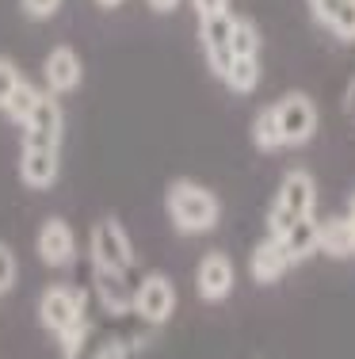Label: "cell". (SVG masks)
<instances>
[{
  "label": "cell",
  "mask_w": 355,
  "mask_h": 359,
  "mask_svg": "<svg viewBox=\"0 0 355 359\" xmlns=\"http://www.w3.org/2000/svg\"><path fill=\"white\" fill-rule=\"evenodd\" d=\"M275 118H279V134H283V145H306L317 134V104L306 92H286V96L275 100Z\"/></svg>",
  "instance_id": "obj_5"
},
{
  "label": "cell",
  "mask_w": 355,
  "mask_h": 359,
  "mask_svg": "<svg viewBox=\"0 0 355 359\" xmlns=\"http://www.w3.org/2000/svg\"><path fill=\"white\" fill-rule=\"evenodd\" d=\"M191 8H195L199 20H207V15H222V12H230V0H191Z\"/></svg>",
  "instance_id": "obj_25"
},
{
  "label": "cell",
  "mask_w": 355,
  "mask_h": 359,
  "mask_svg": "<svg viewBox=\"0 0 355 359\" xmlns=\"http://www.w3.org/2000/svg\"><path fill=\"white\" fill-rule=\"evenodd\" d=\"M149 8H153V12H160V15H168V12H176V8H180V0H146Z\"/></svg>",
  "instance_id": "obj_28"
},
{
  "label": "cell",
  "mask_w": 355,
  "mask_h": 359,
  "mask_svg": "<svg viewBox=\"0 0 355 359\" xmlns=\"http://www.w3.org/2000/svg\"><path fill=\"white\" fill-rule=\"evenodd\" d=\"M252 145H256L260 153H275L283 149V134H279V118H275V107H260L256 118H252Z\"/></svg>",
  "instance_id": "obj_17"
},
{
  "label": "cell",
  "mask_w": 355,
  "mask_h": 359,
  "mask_svg": "<svg viewBox=\"0 0 355 359\" xmlns=\"http://www.w3.org/2000/svg\"><path fill=\"white\" fill-rule=\"evenodd\" d=\"M230 31H233V15L222 12V15H207L199 20V42H202V54H207V65L210 73L222 81L225 69L233 62V50H230Z\"/></svg>",
  "instance_id": "obj_10"
},
{
  "label": "cell",
  "mask_w": 355,
  "mask_h": 359,
  "mask_svg": "<svg viewBox=\"0 0 355 359\" xmlns=\"http://www.w3.org/2000/svg\"><path fill=\"white\" fill-rule=\"evenodd\" d=\"M306 4H309V12H314V20L325 27L328 15H333V4H336V0H306Z\"/></svg>",
  "instance_id": "obj_26"
},
{
  "label": "cell",
  "mask_w": 355,
  "mask_h": 359,
  "mask_svg": "<svg viewBox=\"0 0 355 359\" xmlns=\"http://www.w3.org/2000/svg\"><path fill=\"white\" fill-rule=\"evenodd\" d=\"M314 207H317L314 176H309L306 168H291V172L279 180V191H275L272 207H267V233L272 237L286 233L298 218L314 215Z\"/></svg>",
  "instance_id": "obj_2"
},
{
  "label": "cell",
  "mask_w": 355,
  "mask_h": 359,
  "mask_svg": "<svg viewBox=\"0 0 355 359\" xmlns=\"http://www.w3.org/2000/svg\"><path fill=\"white\" fill-rule=\"evenodd\" d=\"M230 50H233V57H260V31H256V23L244 20V15H233Z\"/></svg>",
  "instance_id": "obj_20"
},
{
  "label": "cell",
  "mask_w": 355,
  "mask_h": 359,
  "mask_svg": "<svg viewBox=\"0 0 355 359\" xmlns=\"http://www.w3.org/2000/svg\"><path fill=\"white\" fill-rule=\"evenodd\" d=\"M165 210L172 218V226L180 233L195 237V233H210L222 222V203L210 187L195 184V180H172L165 191Z\"/></svg>",
  "instance_id": "obj_1"
},
{
  "label": "cell",
  "mask_w": 355,
  "mask_h": 359,
  "mask_svg": "<svg viewBox=\"0 0 355 359\" xmlns=\"http://www.w3.org/2000/svg\"><path fill=\"white\" fill-rule=\"evenodd\" d=\"M317 252L336 256V260L355 256V229H351L348 215H336V218L317 222Z\"/></svg>",
  "instance_id": "obj_14"
},
{
  "label": "cell",
  "mask_w": 355,
  "mask_h": 359,
  "mask_svg": "<svg viewBox=\"0 0 355 359\" xmlns=\"http://www.w3.org/2000/svg\"><path fill=\"white\" fill-rule=\"evenodd\" d=\"M62 176V145H23L20 149V180L31 191H46Z\"/></svg>",
  "instance_id": "obj_7"
},
{
  "label": "cell",
  "mask_w": 355,
  "mask_h": 359,
  "mask_svg": "<svg viewBox=\"0 0 355 359\" xmlns=\"http://www.w3.org/2000/svg\"><path fill=\"white\" fill-rule=\"evenodd\" d=\"M20 8L31 15V20H50V15H57L62 0H20Z\"/></svg>",
  "instance_id": "obj_24"
},
{
  "label": "cell",
  "mask_w": 355,
  "mask_h": 359,
  "mask_svg": "<svg viewBox=\"0 0 355 359\" xmlns=\"http://www.w3.org/2000/svg\"><path fill=\"white\" fill-rule=\"evenodd\" d=\"M237 283V268L225 252H207L195 268V290L202 302H225L233 294Z\"/></svg>",
  "instance_id": "obj_9"
},
{
  "label": "cell",
  "mask_w": 355,
  "mask_h": 359,
  "mask_svg": "<svg viewBox=\"0 0 355 359\" xmlns=\"http://www.w3.org/2000/svg\"><path fill=\"white\" fill-rule=\"evenodd\" d=\"M344 111H348V118L355 123V76L348 81V88H344Z\"/></svg>",
  "instance_id": "obj_27"
},
{
  "label": "cell",
  "mask_w": 355,
  "mask_h": 359,
  "mask_svg": "<svg viewBox=\"0 0 355 359\" xmlns=\"http://www.w3.org/2000/svg\"><path fill=\"white\" fill-rule=\"evenodd\" d=\"M23 81V73H20V65L12 62V57H0V107H4V100L12 96V88Z\"/></svg>",
  "instance_id": "obj_23"
},
{
  "label": "cell",
  "mask_w": 355,
  "mask_h": 359,
  "mask_svg": "<svg viewBox=\"0 0 355 359\" xmlns=\"http://www.w3.org/2000/svg\"><path fill=\"white\" fill-rule=\"evenodd\" d=\"M88 318V294L77 287H65V283H54L42 290L39 298V321L46 332H54V337H62L65 329H73V325H81Z\"/></svg>",
  "instance_id": "obj_3"
},
{
  "label": "cell",
  "mask_w": 355,
  "mask_h": 359,
  "mask_svg": "<svg viewBox=\"0 0 355 359\" xmlns=\"http://www.w3.org/2000/svg\"><path fill=\"white\" fill-rule=\"evenodd\" d=\"M126 271H107V268H92V283H96L99 302L107 306L111 313H126L130 310V294L134 290L126 287Z\"/></svg>",
  "instance_id": "obj_16"
},
{
  "label": "cell",
  "mask_w": 355,
  "mask_h": 359,
  "mask_svg": "<svg viewBox=\"0 0 355 359\" xmlns=\"http://www.w3.org/2000/svg\"><path fill=\"white\" fill-rule=\"evenodd\" d=\"M81 76H84V65L73 46H54L46 54V62H42V81H46L50 96H69L81 84Z\"/></svg>",
  "instance_id": "obj_12"
},
{
  "label": "cell",
  "mask_w": 355,
  "mask_h": 359,
  "mask_svg": "<svg viewBox=\"0 0 355 359\" xmlns=\"http://www.w3.org/2000/svg\"><path fill=\"white\" fill-rule=\"evenodd\" d=\"M35 249L46 268H69L77 260V233H73V226L65 218H46L39 226Z\"/></svg>",
  "instance_id": "obj_8"
},
{
  "label": "cell",
  "mask_w": 355,
  "mask_h": 359,
  "mask_svg": "<svg viewBox=\"0 0 355 359\" xmlns=\"http://www.w3.org/2000/svg\"><path fill=\"white\" fill-rule=\"evenodd\" d=\"M15 279H20V264H15V252L8 249L4 241H0V294H8V290L15 287Z\"/></svg>",
  "instance_id": "obj_22"
},
{
  "label": "cell",
  "mask_w": 355,
  "mask_h": 359,
  "mask_svg": "<svg viewBox=\"0 0 355 359\" xmlns=\"http://www.w3.org/2000/svg\"><path fill=\"white\" fill-rule=\"evenodd\" d=\"M39 96H42V92H39V88H35V84H31V81H20V84H15V88H12V96L4 100V107H0V111H4V115H8V123L23 126V123H27V115H31V111H35Z\"/></svg>",
  "instance_id": "obj_19"
},
{
  "label": "cell",
  "mask_w": 355,
  "mask_h": 359,
  "mask_svg": "<svg viewBox=\"0 0 355 359\" xmlns=\"http://www.w3.org/2000/svg\"><path fill=\"white\" fill-rule=\"evenodd\" d=\"M62 134H65L62 104H57V96L42 92L35 111L23 123V145H62Z\"/></svg>",
  "instance_id": "obj_11"
},
{
  "label": "cell",
  "mask_w": 355,
  "mask_h": 359,
  "mask_svg": "<svg viewBox=\"0 0 355 359\" xmlns=\"http://www.w3.org/2000/svg\"><path fill=\"white\" fill-rule=\"evenodd\" d=\"M96 4H99V8H118L123 0H96Z\"/></svg>",
  "instance_id": "obj_30"
},
{
  "label": "cell",
  "mask_w": 355,
  "mask_h": 359,
  "mask_svg": "<svg viewBox=\"0 0 355 359\" xmlns=\"http://www.w3.org/2000/svg\"><path fill=\"white\" fill-rule=\"evenodd\" d=\"M325 27L333 31L340 42H355V0H336Z\"/></svg>",
  "instance_id": "obj_21"
},
{
  "label": "cell",
  "mask_w": 355,
  "mask_h": 359,
  "mask_svg": "<svg viewBox=\"0 0 355 359\" xmlns=\"http://www.w3.org/2000/svg\"><path fill=\"white\" fill-rule=\"evenodd\" d=\"M222 81H225V88H230V92H237V96L256 92V84H260V57H233Z\"/></svg>",
  "instance_id": "obj_18"
},
{
  "label": "cell",
  "mask_w": 355,
  "mask_h": 359,
  "mask_svg": "<svg viewBox=\"0 0 355 359\" xmlns=\"http://www.w3.org/2000/svg\"><path fill=\"white\" fill-rule=\"evenodd\" d=\"M88 249H92V268H107V271H130L134 268V245H130V233L123 229L118 218H99L92 226Z\"/></svg>",
  "instance_id": "obj_4"
},
{
  "label": "cell",
  "mask_w": 355,
  "mask_h": 359,
  "mask_svg": "<svg viewBox=\"0 0 355 359\" xmlns=\"http://www.w3.org/2000/svg\"><path fill=\"white\" fill-rule=\"evenodd\" d=\"M130 310L146 325H165L176 313V283L165 271H149L130 294Z\"/></svg>",
  "instance_id": "obj_6"
},
{
  "label": "cell",
  "mask_w": 355,
  "mask_h": 359,
  "mask_svg": "<svg viewBox=\"0 0 355 359\" xmlns=\"http://www.w3.org/2000/svg\"><path fill=\"white\" fill-rule=\"evenodd\" d=\"M348 222H351V229H355V195H351V203H348Z\"/></svg>",
  "instance_id": "obj_29"
},
{
  "label": "cell",
  "mask_w": 355,
  "mask_h": 359,
  "mask_svg": "<svg viewBox=\"0 0 355 359\" xmlns=\"http://www.w3.org/2000/svg\"><path fill=\"white\" fill-rule=\"evenodd\" d=\"M291 268H294L291 256L283 252V245H279L272 233H267L264 241L252 249V256H249V276H252V283H260V287L279 283V279H283Z\"/></svg>",
  "instance_id": "obj_13"
},
{
  "label": "cell",
  "mask_w": 355,
  "mask_h": 359,
  "mask_svg": "<svg viewBox=\"0 0 355 359\" xmlns=\"http://www.w3.org/2000/svg\"><path fill=\"white\" fill-rule=\"evenodd\" d=\"M275 241L283 245V252L291 256V264H298V260H309V256L317 252V218H314V215L298 218L291 229H286V233H279Z\"/></svg>",
  "instance_id": "obj_15"
}]
</instances>
